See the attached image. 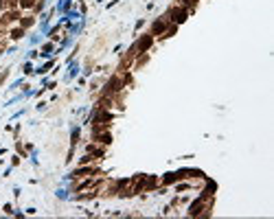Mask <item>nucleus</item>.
<instances>
[{
  "label": "nucleus",
  "instance_id": "2",
  "mask_svg": "<svg viewBox=\"0 0 274 219\" xmlns=\"http://www.w3.org/2000/svg\"><path fill=\"white\" fill-rule=\"evenodd\" d=\"M149 44H151V37H145V40H143V42H140V48H147V46H149Z\"/></svg>",
  "mask_w": 274,
  "mask_h": 219
},
{
  "label": "nucleus",
  "instance_id": "3",
  "mask_svg": "<svg viewBox=\"0 0 274 219\" xmlns=\"http://www.w3.org/2000/svg\"><path fill=\"white\" fill-rule=\"evenodd\" d=\"M20 4H22V7H31V4H33V0H22Z\"/></svg>",
  "mask_w": 274,
  "mask_h": 219
},
{
  "label": "nucleus",
  "instance_id": "1",
  "mask_svg": "<svg viewBox=\"0 0 274 219\" xmlns=\"http://www.w3.org/2000/svg\"><path fill=\"white\" fill-rule=\"evenodd\" d=\"M184 20H186V11H184V9H178V11L173 13V22L180 24V22H184Z\"/></svg>",
  "mask_w": 274,
  "mask_h": 219
}]
</instances>
